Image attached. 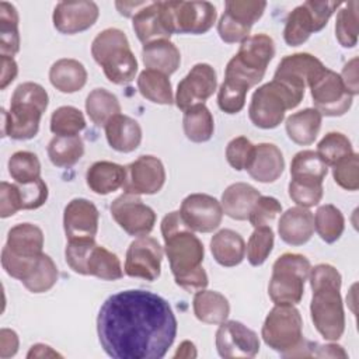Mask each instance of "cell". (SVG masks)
I'll list each match as a JSON object with an SVG mask.
<instances>
[{"instance_id":"cell-13","label":"cell","mask_w":359,"mask_h":359,"mask_svg":"<svg viewBox=\"0 0 359 359\" xmlns=\"http://www.w3.org/2000/svg\"><path fill=\"white\" fill-rule=\"evenodd\" d=\"M163 247L153 237L143 236L133 240L126 251L125 273L149 282L158 279L161 273Z\"/></svg>"},{"instance_id":"cell-6","label":"cell","mask_w":359,"mask_h":359,"mask_svg":"<svg viewBox=\"0 0 359 359\" xmlns=\"http://www.w3.org/2000/svg\"><path fill=\"white\" fill-rule=\"evenodd\" d=\"M261 337L264 342L282 356H297L303 338V320L293 304H275L265 317Z\"/></svg>"},{"instance_id":"cell-42","label":"cell","mask_w":359,"mask_h":359,"mask_svg":"<svg viewBox=\"0 0 359 359\" xmlns=\"http://www.w3.org/2000/svg\"><path fill=\"white\" fill-rule=\"evenodd\" d=\"M250 88L247 83L231 76H224L217 91L219 108L229 115L238 114L245 105V97Z\"/></svg>"},{"instance_id":"cell-57","label":"cell","mask_w":359,"mask_h":359,"mask_svg":"<svg viewBox=\"0 0 359 359\" xmlns=\"http://www.w3.org/2000/svg\"><path fill=\"white\" fill-rule=\"evenodd\" d=\"M346 91L353 97L359 93L358 87V57L351 59L342 69L339 74Z\"/></svg>"},{"instance_id":"cell-58","label":"cell","mask_w":359,"mask_h":359,"mask_svg":"<svg viewBox=\"0 0 359 359\" xmlns=\"http://www.w3.org/2000/svg\"><path fill=\"white\" fill-rule=\"evenodd\" d=\"M18 335L15 331L8 328H1L0 331V358L7 359L17 353L18 351Z\"/></svg>"},{"instance_id":"cell-2","label":"cell","mask_w":359,"mask_h":359,"mask_svg":"<svg viewBox=\"0 0 359 359\" xmlns=\"http://www.w3.org/2000/svg\"><path fill=\"white\" fill-rule=\"evenodd\" d=\"M161 234L175 283L189 293L205 289L209 283L208 273L202 266L205 248L185 224L180 210L170 212L163 217Z\"/></svg>"},{"instance_id":"cell-52","label":"cell","mask_w":359,"mask_h":359,"mask_svg":"<svg viewBox=\"0 0 359 359\" xmlns=\"http://www.w3.org/2000/svg\"><path fill=\"white\" fill-rule=\"evenodd\" d=\"M17 184V182H15ZM18 188V195H20V202H21V209L22 210H31V209H38L42 205H45L48 199V185L42 178H38L31 182L25 184H17Z\"/></svg>"},{"instance_id":"cell-9","label":"cell","mask_w":359,"mask_h":359,"mask_svg":"<svg viewBox=\"0 0 359 359\" xmlns=\"http://www.w3.org/2000/svg\"><path fill=\"white\" fill-rule=\"evenodd\" d=\"M339 6V1L328 0H309L297 6L286 18L283 29L285 42L289 46L303 45L313 32H318L327 25L328 20Z\"/></svg>"},{"instance_id":"cell-35","label":"cell","mask_w":359,"mask_h":359,"mask_svg":"<svg viewBox=\"0 0 359 359\" xmlns=\"http://www.w3.org/2000/svg\"><path fill=\"white\" fill-rule=\"evenodd\" d=\"M86 275L102 280H116L123 276V271L116 254L95 243L87 257Z\"/></svg>"},{"instance_id":"cell-4","label":"cell","mask_w":359,"mask_h":359,"mask_svg":"<svg viewBox=\"0 0 359 359\" xmlns=\"http://www.w3.org/2000/svg\"><path fill=\"white\" fill-rule=\"evenodd\" d=\"M91 55L111 83L122 86L135 80L137 60L123 31L118 28L101 31L91 43Z\"/></svg>"},{"instance_id":"cell-31","label":"cell","mask_w":359,"mask_h":359,"mask_svg":"<svg viewBox=\"0 0 359 359\" xmlns=\"http://www.w3.org/2000/svg\"><path fill=\"white\" fill-rule=\"evenodd\" d=\"M210 252L219 265L236 266L244 259L245 243L237 231L222 229L210 240Z\"/></svg>"},{"instance_id":"cell-24","label":"cell","mask_w":359,"mask_h":359,"mask_svg":"<svg viewBox=\"0 0 359 359\" xmlns=\"http://www.w3.org/2000/svg\"><path fill=\"white\" fill-rule=\"evenodd\" d=\"M278 233L286 244L303 245L314 233V215L307 208H289L279 219Z\"/></svg>"},{"instance_id":"cell-62","label":"cell","mask_w":359,"mask_h":359,"mask_svg":"<svg viewBox=\"0 0 359 359\" xmlns=\"http://www.w3.org/2000/svg\"><path fill=\"white\" fill-rule=\"evenodd\" d=\"M195 358L196 356V351H195V345L191 341H184L180 346L177 353L174 355V358Z\"/></svg>"},{"instance_id":"cell-5","label":"cell","mask_w":359,"mask_h":359,"mask_svg":"<svg viewBox=\"0 0 359 359\" xmlns=\"http://www.w3.org/2000/svg\"><path fill=\"white\" fill-rule=\"evenodd\" d=\"M303 97V93L272 80L254 91L248 107L250 121L257 128L273 129L285 119V112L296 108Z\"/></svg>"},{"instance_id":"cell-60","label":"cell","mask_w":359,"mask_h":359,"mask_svg":"<svg viewBox=\"0 0 359 359\" xmlns=\"http://www.w3.org/2000/svg\"><path fill=\"white\" fill-rule=\"evenodd\" d=\"M56 356L62 358L60 353H57L49 345H45V344L32 345L29 352L27 353V358H56Z\"/></svg>"},{"instance_id":"cell-34","label":"cell","mask_w":359,"mask_h":359,"mask_svg":"<svg viewBox=\"0 0 359 359\" xmlns=\"http://www.w3.org/2000/svg\"><path fill=\"white\" fill-rule=\"evenodd\" d=\"M182 128L187 139L195 143L210 140L215 132L213 115L205 104H198L184 111Z\"/></svg>"},{"instance_id":"cell-46","label":"cell","mask_w":359,"mask_h":359,"mask_svg":"<svg viewBox=\"0 0 359 359\" xmlns=\"http://www.w3.org/2000/svg\"><path fill=\"white\" fill-rule=\"evenodd\" d=\"M266 1H238L229 0L224 3V13L233 22L251 31L252 25L262 17Z\"/></svg>"},{"instance_id":"cell-45","label":"cell","mask_w":359,"mask_h":359,"mask_svg":"<svg viewBox=\"0 0 359 359\" xmlns=\"http://www.w3.org/2000/svg\"><path fill=\"white\" fill-rule=\"evenodd\" d=\"M8 174L17 184H25L41 178V163L32 151H15L7 163Z\"/></svg>"},{"instance_id":"cell-10","label":"cell","mask_w":359,"mask_h":359,"mask_svg":"<svg viewBox=\"0 0 359 359\" xmlns=\"http://www.w3.org/2000/svg\"><path fill=\"white\" fill-rule=\"evenodd\" d=\"M314 108L325 116H341L352 105V95L346 91L341 77L334 70L321 66L307 83Z\"/></svg>"},{"instance_id":"cell-54","label":"cell","mask_w":359,"mask_h":359,"mask_svg":"<svg viewBox=\"0 0 359 359\" xmlns=\"http://www.w3.org/2000/svg\"><path fill=\"white\" fill-rule=\"evenodd\" d=\"M94 238H83V240H70L66 244L65 258L70 269L76 273L86 275V262L87 257L94 247Z\"/></svg>"},{"instance_id":"cell-15","label":"cell","mask_w":359,"mask_h":359,"mask_svg":"<svg viewBox=\"0 0 359 359\" xmlns=\"http://www.w3.org/2000/svg\"><path fill=\"white\" fill-rule=\"evenodd\" d=\"M216 87L217 77L215 69L208 63H196L178 83L174 100L175 105L184 112L194 105L205 104L213 95Z\"/></svg>"},{"instance_id":"cell-1","label":"cell","mask_w":359,"mask_h":359,"mask_svg":"<svg viewBox=\"0 0 359 359\" xmlns=\"http://www.w3.org/2000/svg\"><path fill=\"white\" fill-rule=\"evenodd\" d=\"M177 318L168 302L149 290L111 294L97 316L104 352L114 359H161L177 337Z\"/></svg>"},{"instance_id":"cell-33","label":"cell","mask_w":359,"mask_h":359,"mask_svg":"<svg viewBox=\"0 0 359 359\" xmlns=\"http://www.w3.org/2000/svg\"><path fill=\"white\" fill-rule=\"evenodd\" d=\"M192 307L195 317L206 324H222L230 314L229 300L215 290H198Z\"/></svg>"},{"instance_id":"cell-61","label":"cell","mask_w":359,"mask_h":359,"mask_svg":"<svg viewBox=\"0 0 359 359\" xmlns=\"http://www.w3.org/2000/svg\"><path fill=\"white\" fill-rule=\"evenodd\" d=\"M147 1H116L115 6L119 10V13L125 17H133L143 6H146Z\"/></svg>"},{"instance_id":"cell-36","label":"cell","mask_w":359,"mask_h":359,"mask_svg":"<svg viewBox=\"0 0 359 359\" xmlns=\"http://www.w3.org/2000/svg\"><path fill=\"white\" fill-rule=\"evenodd\" d=\"M137 88L142 97L154 104L171 105L174 102L170 79L160 72L144 69L137 77Z\"/></svg>"},{"instance_id":"cell-51","label":"cell","mask_w":359,"mask_h":359,"mask_svg":"<svg viewBox=\"0 0 359 359\" xmlns=\"http://www.w3.org/2000/svg\"><path fill=\"white\" fill-rule=\"evenodd\" d=\"M334 181L346 191H358L359 188V156L353 151L348 157L332 165Z\"/></svg>"},{"instance_id":"cell-3","label":"cell","mask_w":359,"mask_h":359,"mask_svg":"<svg viewBox=\"0 0 359 359\" xmlns=\"http://www.w3.org/2000/svg\"><path fill=\"white\" fill-rule=\"evenodd\" d=\"M311 321L327 341H338L345 331V313L341 299L342 278L330 264H318L310 269Z\"/></svg>"},{"instance_id":"cell-27","label":"cell","mask_w":359,"mask_h":359,"mask_svg":"<svg viewBox=\"0 0 359 359\" xmlns=\"http://www.w3.org/2000/svg\"><path fill=\"white\" fill-rule=\"evenodd\" d=\"M126 180V167L112 161H95L86 174L87 187L97 195H108L121 187Z\"/></svg>"},{"instance_id":"cell-21","label":"cell","mask_w":359,"mask_h":359,"mask_svg":"<svg viewBox=\"0 0 359 359\" xmlns=\"http://www.w3.org/2000/svg\"><path fill=\"white\" fill-rule=\"evenodd\" d=\"M100 8L94 1H60L55 6L53 27L67 35L91 28L98 20Z\"/></svg>"},{"instance_id":"cell-39","label":"cell","mask_w":359,"mask_h":359,"mask_svg":"<svg viewBox=\"0 0 359 359\" xmlns=\"http://www.w3.org/2000/svg\"><path fill=\"white\" fill-rule=\"evenodd\" d=\"M328 172V165L314 150H302L294 154L290 163V177L297 181L323 184Z\"/></svg>"},{"instance_id":"cell-14","label":"cell","mask_w":359,"mask_h":359,"mask_svg":"<svg viewBox=\"0 0 359 359\" xmlns=\"http://www.w3.org/2000/svg\"><path fill=\"white\" fill-rule=\"evenodd\" d=\"M217 353L224 359L254 358L259 352V338L255 331L240 321H223L215 338Z\"/></svg>"},{"instance_id":"cell-26","label":"cell","mask_w":359,"mask_h":359,"mask_svg":"<svg viewBox=\"0 0 359 359\" xmlns=\"http://www.w3.org/2000/svg\"><path fill=\"white\" fill-rule=\"evenodd\" d=\"M4 248L20 258H35L42 254L43 233L32 223H20L7 233Z\"/></svg>"},{"instance_id":"cell-29","label":"cell","mask_w":359,"mask_h":359,"mask_svg":"<svg viewBox=\"0 0 359 359\" xmlns=\"http://www.w3.org/2000/svg\"><path fill=\"white\" fill-rule=\"evenodd\" d=\"M259 196V191L250 184H231L222 194L223 213L234 220H247L255 201Z\"/></svg>"},{"instance_id":"cell-40","label":"cell","mask_w":359,"mask_h":359,"mask_svg":"<svg viewBox=\"0 0 359 359\" xmlns=\"http://www.w3.org/2000/svg\"><path fill=\"white\" fill-rule=\"evenodd\" d=\"M18 11L7 1H0V55L14 57L20 50Z\"/></svg>"},{"instance_id":"cell-17","label":"cell","mask_w":359,"mask_h":359,"mask_svg":"<svg viewBox=\"0 0 359 359\" xmlns=\"http://www.w3.org/2000/svg\"><path fill=\"white\" fill-rule=\"evenodd\" d=\"M165 182V168L160 158L144 154L126 165L123 191L135 195H154Z\"/></svg>"},{"instance_id":"cell-32","label":"cell","mask_w":359,"mask_h":359,"mask_svg":"<svg viewBox=\"0 0 359 359\" xmlns=\"http://www.w3.org/2000/svg\"><path fill=\"white\" fill-rule=\"evenodd\" d=\"M323 115L316 108H304L286 118L285 129L292 142L300 146L311 144L321 128Z\"/></svg>"},{"instance_id":"cell-30","label":"cell","mask_w":359,"mask_h":359,"mask_svg":"<svg viewBox=\"0 0 359 359\" xmlns=\"http://www.w3.org/2000/svg\"><path fill=\"white\" fill-rule=\"evenodd\" d=\"M49 81L60 93L72 94L86 86L87 70L76 59H59L49 69Z\"/></svg>"},{"instance_id":"cell-7","label":"cell","mask_w":359,"mask_h":359,"mask_svg":"<svg viewBox=\"0 0 359 359\" xmlns=\"http://www.w3.org/2000/svg\"><path fill=\"white\" fill-rule=\"evenodd\" d=\"M310 261L294 252L282 254L272 266L268 294L275 304H297L304 294V282L310 275Z\"/></svg>"},{"instance_id":"cell-44","label":"cell","mask_w":359,"mask_h":359,"mask_svg":"<svg viewBox=\"0 0 359 359\" xmlns=\"http://www.w3.org/2000/svg\"><path fill=\"white\" fill-rule=\"evenodd\" d=\"M358 7L356 0L345 3L335 20V36L341 46L353 48L358 42Z\"/></svg>"},{"instance_id":"cell-12","label":"cell","mask_w":359,"mask_h":359,"mask_svg":"<svg viewBox=\"0 0 359 359\" xmlns=\"http://www.w3.org/2000/svg\"><path fill=\"white\" fill-rule=\"evenodd\" d=\"M132 27L143 45L157 39H168L175 34L171 1H147L132 17Z\"/></svg>"},{"instance_id":"cell-49","label":"cell","mask_w":359,"mask_h":359,"mask_svg":"<svg viewBox=\"0 0 359 359\" xmlns=\"http://www.w3.org/2000/svg\"><path fill=\"white\" fill-rule=\"evenodd\" d=\"M255 230L248 238L245 251H247V259L252 266L262 265L273 248V231L271 226H261L254 227Z\"/></svg>"},{"instance_id":"cell-19","label":"cell","mask_w":359,"mask_h":359,"mask_svg":"<svg viewBox=\"0 0 359 359\" xmlns=\"http://www.w3.org/2000/svg\"><path fill=\"white\" fill-rule=\"evenodd\" d=\"M174 32L205 34L216 22V7L209 1H171Z\"/></svg>"},{"instance_id":"cell-28","label":"cell","mask_w":359,"mask_h":359,"mask_svg":"<svg viewBox=\"0 0 359 359\" xmlns=\"http://www.w3.org/2000/svg\"><path fill=\"white\" fill-rule=\"evenodd\" d=\"M142 59L147 69L170 76L180 67L181 53L170 39H157L143 45Z\"/></svg>"},{"instance_id":"cell-41","label":"cell","mask_w":359,"mask_h":359,"mask_svg":"<svg viewBox=\"0 0 359 359\" xmlns=\"http://www.w3.org/2000/svg\"><path fill=\"white\" fill-rule=\"evenodd\" d=\"M314 229L323 241L328 244L335 243L339 240L345 229L342 212L331 203L320 206L314 216Z\"/></svg>"},{"instance_id":"cell-53","label":"cell","mask_w":359,"mask_h":359,"mask_svg":"<svg viewBox=\"0 0 359 359\" xmlns=\"http://www.w3.org/2000/svg\"><path fill=\"white\" fill-rule=\"evenodd\" d=\"M280 213H282V205L276 198L261 195L255 201V203L250 212L248 220L254 227L268 226Z\"/></svg>"},{"instance_id":"cell-55","label":"cell","mask_w":359,"mask_h":359,"mask_svg":"<svg viewBox=\"0 0 359 359\" xmlns=\"http://www.w3.org/2000/svg\"><path fill=\"white\" fill-rule=\"evenodd\" d=\"M254 144L245 136H237L231 139L226 147L227 163L237 171L245 170L252 156Z\"/></svg>"},{"instance_id":"cell-16","label":"cell","mask_w":359,"mask_h":359,"mask_svg":"<svg viewBox=\"0 0 359 359\" xmlns=\"http://www.w3.org/2000/svg\"><path fill=\"white\" fill-rule=\"evenodd\" d=\"M45 111L46 109L34 102L11 98L10 109L7 111L1 108V136H8L14 140H28L35 137Z\"/></svg>"},{"instance_id":"cell-37","label":"cell","mask_w":359,"mask_h":359,"mask_svg":"<svg viewBox=\"0 0 359 359\" xmlns=\"http://www.w3.org/2000/svg\"><path fill=\"white\" fill-rule=\"evenodd\" d=\"M84 154V142L76 136H53L48 144V157L56 167L74 165Z\"/></svg>"},{"instance_id":"cell-25","label":"cell","mask_w":359,"mask_h":359,"mask_svg":"<svg viewBox=\"0 0 359 359\" xmlns=\"http://www.w3.org/2000/svg\"><path fill=\"white\" fill-rule=\"evenodd\" d=\"M105 128L108 144L119 153L136 150L142 142V128L139 122L128 115L118 114L112 116Z\"/></svg>"},{"instance_id":"cell-43","label":"cell","mask_w":359,"mask_h":359,"mask_svg":"<svg viewBox=\"0 0 359 359\" xmlns=\"http://www.w3.org/2000/svg\"><path fill=\"white\" fill-rule=\"evenodd\" d=\"M86 128L83 112L72 105H63L50 115V132L55 136H76Z\"/></svg>"},{"instance_id":"cell-20","label":"cell","mask_w":359,"mask_h":359,"mask_svg":"<svg viewBox=\"0 0 359 359\" xmlns=\"http://www.w3.org/2000/svg\"><path fill=\"white\" fill-rule=\"evenodd\" d=\"M100 212L97 206L84 198L72 199L63 212V229L67 240L95 238Z\"/></svg>"},{"instance_id":"cell-48","label":"cell","mask_w":359,"mask_h":359,"mask_svg":"<svg viewBox=\"0 0 359 359\" xmlns=\"http://www.w3.org/2000/svg\"><path fill=\"white\" fill-rule=\"evenodd\" d=\"M352 153L351 140L341 132L327 133L317 144V154L327 165H334Z\"/></svg>"},{"instance_id":"cell-18","label":"cell","mask_w":359,"mask_h":359,"mask_svg":"<svg viewBox=\"0 0 359 359\" xmlns=\"http://www.w3.org/2000/svg\"><path fill=\"white\" fill-rule=\"evenodd\" d=\"M180 213L185 224L198 233L216 230L223 219L222 203L208 194H191L184 198Z\"/></svg>"},{"instance_id":"cell-38","label":"cell","mask_w":359,"mask_h":359,"mask_svg":"<svg viewBox=\"0 0 359 359\" xmlns=\"http://www.w3.org/2000/svg\"><path fill=\"white\" fill-rule=\"evenodd\" d=\"M86 112L93 123L105 126L107 122L121 114V104L115 94L105 88H94L86 100Z\"/></svg>"},{"instance_id":"cell-22","label":"cell","mask_w":359,"mask_h":359,"mask_svg":"<svg viewBox=\"0 0 359 359\" xmlns=\"http://www.w3.org/2000/svg\"><path fill=\"white\" fill-rule=\"evenodd\" d=\"M321 66H324L323 62L314 55L304 52L287 55L279 62L273 73V80L304 94L310 77Z\"/></svg>"},{"instance_id":"cell-47","label":"cell","mask_w":359,"mask_h":359,"mask_svg":"<svg viewBox=\"0 0 359 359\" xmlns=\"http://www.w3.org/2000/svg\"><path fill=\"white\" fill-rule=\"evenodd\" d=\"M59 271L53 259L48 254H42L36 268L32 273L22 282V285L31 293H45L50 290L57 282Z\"/></svg>"},{"instance_id":"cell-8","label":"cell","mask_w":359,"mask_h":359,"mask_svg":"<svg viewBox=\"0 0 359 359\" xmlns=\"http://www.w3.org/2000/svg\"><path fill=\"white\" fill-rule=\"evenodd\" d=\"M273 56L275 43L269 35H250L241 42L238 52L229 60L224 72L248 81L254 87L264 79Z\"/></svg>"},{"instance_id":"cell-59","label":"cell","mask_w":359,"mask_h":359,"mask_svg":"<svg viewBox=\"0 0 359 359\" xmlns=\"http://www.w3.org/2000/svg\"><path fill=\"white\" fill-rule=\"evenodd\" d=\"M0 65H1V77H0V90H6L8 84L14 81V79L18 74V66L14 57L8 56H0Z\"/></svg>"},{"instance_id":"cell-56","label":"cell","mask_w":359,"mask_h":359,"mask_svg":"<svg viewBox=\"0 0 359 359\" xmlns=\"http://www.w3.org/2000/svg\"><path fill=\"white\" fill-rule=\"evenodd\" d=\"M21 210L17 184L3 181L0 185V217L7 219Z\"/></svg>"},{"instance_id":"cell-23","label":"cell","mask_w":359,"mask_h":359,"mask_svg":"<svg viewBox=\"0 0 359 359\" xmlns=\"http://www.w3.org/2000/svg\"><path fill=\"white\" fill-rule=\"evenodd\" d=\"M285 168V158L278 146L273 143L254 144L252 156L245 167L251 178L258 182H273L276 181Z\"/></svg>"},{"instance_id":"cell-11","label":"cell","mask_w":359,"mask_h":359,"mask_svg":"<svg viewBox=\"0 0 359 359\" xmlns=\"http://www.w3.org/2000/svg\"><path fill=\"white\" fill-rule=\"evenodd\" d=\"M109 210L116 224L133 237L149 236L156 224L154 210L135 194L123 192L111 203Z\"/></svg>"},{"instance_id":"cell-50","label":"cell","mask_w":359,"mask_h":359,"mask_svg":"<svg viewBox=\"0 0 359 359\" xmlns=\"http://www.w3.org/2000/svg\"><path fill=\"white\" fill-rule=\"evenodd\" d=\"M287 191H289L290 199L296 205L307 209L318 205L324 194L323 184L310 182V181H297V180H290Z\"/></svg>"}]
</instances>
